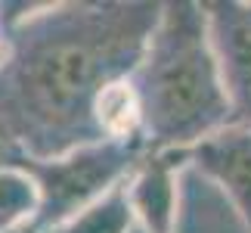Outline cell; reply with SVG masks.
Instances as JSON below:
<instances>
[{
  "label": "cell",
  "mask_w": 251,
  "mask_h": 233,
  "mask_svg": "<svg viewBox=\"0 0 251 233\" xmlns=\"http://www.w3.org/2000/svg\"><path fill=\"white\" fill-rule=\"evenodd\" d=\"M158 0L41 3L3 34L0 165L100 143L93 106L127 78L158 22Z\"/></svg>",
  "instance_id": "6da1fadb"
},
{
  "label": "cell",
  "mask_w": 251,
  "mask_h": 233,
  "mask_svg": "<svg viewBox=\"0 0 251 233\" xmlns=\"http://www.w3.org/2000/svg\"><path fill=\"white\" fill-rule=\"evenodd\" d=\"M143 109V149L186 152L229 124L205 3L165 0L130 72Z\"/></svg>",
  "instance_id": "7a4b0ae2"
},
{
  "label": "cell",
  "mask_w": 251,
  "mask_h": 233,
  "mask_svg": "<svg viewBox=\"0 0 251 233\" xmlns=\"http://www.w3.org/2000/svg\"><path fill=\"white\" fill-rule=\"evenodd\" d=\"M146 155V149L130 143L100 140L87 143L56 159H25L16 162L37 190V211L25 233H47L65 224L105 193L121 187L137 168V162Z\"/></svg>",
  "instance_id": "3957f363"
},
{
  "label": "cell",
  "mask_w": 251,
  "mask_h": 233,
  "mask_svg": "<svg viewBox=\"0 0 251 233\" xmlns=\"http://www.w3.org/2000/svg\"><path fill=\"white\" fill-rule=\"evenodd\" d=\"M229 124L251 128V0H205Z\"/></svg>",
  "instance_id": "277c9868"
},
{
  "label": "cell",
  "mask_w": 251,
  "mask_h": 233,
  "mask_svg": "<svg viewBox=\"0 0 251 233\" xmlns=\"http://www.w3.org/2000/svg\"><path fill=\"white\" fill-rule=\"evenodd\" d=\"M180 162H189L208 174L251 224V128L226 124L192 149L180 152Z\"/></svg>",
  "instance_id": "5b68a950"
},
{
  "label": "cell",
  "mask_w": 251,
  "mask_h": 233,
  "mask_svg": "<svg viewBox=\"0 0 251 233\" xmlns=\"http://www.w3.org/2000/svg\"><path fill=\"white\" fill-rule=\"evenodd\" d=\"M171 233H251V224L208 174L189 162H180Z\"/></svg>",
  "instance_id": "8992f818"
},
{
  "label": "cell",
  "mask_w": 251,
  "mask_h": 233,
  "mask_svg": "<svg viewBox=\"0 0 251 233\" xmlns=\"http://www.w3.org/2000/svg\"><path fill=\"white\" fill-rule=\"evenodd\" d=\"M177 152H146L130 171L124 190L140 233H171L177 211Z\"/></svg>",
  "instance_id": "52a82bcc"
},
{
  "label": "cell",
  "mask_w": 251,
  "mask_h": 233,
  "mask_svg": "<svg viewBox=\"0 0 251 233\" xmlns=\"http://www.w3.org/2000/svg\"><path fill=\"white\" fill-rule=\"evenodd\" d=\"M93 118L102 140L130 143V146L143 149V109H140L137 90L130 84V75L109 84L100 93V100L93 106Z\"/></svg>",
  "instance_id": "ba28073f"
},
{
  "label": "cell",
  "mask_w": 251,
  "mask_h": 233,
  "mask_svg": "<svg viewBox=\"0 0 251 233\" xmlns=\"http://www.w3.org/2000/svg\"><path fill=\"white\" fill-rule=\"evenodd\" d=\"M124 183L115 187L112 193H105L102 199H96L93 205H87L84 211H78L75 218H69L65 224L47 230V233H133L137 221H133Z\"/></svg>",
  "instance_id": "9c48e42d"
},
{
  "label": "cell",
  "mask_w": 251,
  "mask_h": 233,
  "mask_svg": "<svg viewBox=\"0 0 251 233\" xmlns=\"http://www.w3.org/2000/svg\"><path fill=\"white\" fill-rule=\"evenodd\" d=\"M37 211L34 180L19 165H0V233H25Z\"/></svg>",
  "instance_id": "30bf717a"
},
{
  "label": "cell",
  "mask_w": 251,
  "mask_h": 233,
  "mask_svg": "<svg viewBox=\"0 0 251 233\" xmlns=\"http://www.w3.org/2000/svg\"><path fill=\"white\" fill-rule=\"evenodd\" d=\"M3 50H6V47H3V37H0V62H3Z\"/></svg>",
  "instance_id": "8fae6325"
},
{
  "label": "cell",
  "mask_w": 251,
  "mask_h": 233,
  "mask_svg": "<svg viewBox=\"0 0 251 233\" xmlns=\"http://www.w3.org/2000/svg\"><path fill=\"white\" fill-rule=\"evenodd\" d=\"M133 233H140V230H133Z\"/></svg>",
  "instance_id": "7c38bea8"
}]
</instances>
